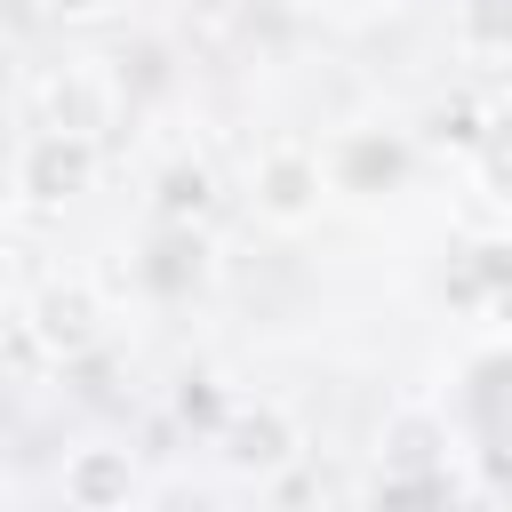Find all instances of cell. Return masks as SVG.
<instances>
[{"label": "cell", "mask_w": 512, "mask_h": 512, "mask_svg": "<svg viewBox=\"0 0 512 512\" xmlns=\"http://www.w3.org/2000/svg\"><path fill=\"white\" fill-rule=\"evenodd\" d=\"M256 184H264V208L296 224V216L312 208V192H320V168H312L304 152H288V144H280V152H264V176H256Z\"/></svg>", "instance_id": "obj_1"}, {"label": "cell", "mask_w": 512, "mask_h": 512, "mask_svg": "<svg viewBox=\"0 0 512 512\" xmlns=\"http://www.w3.org/2000/svg\"><path fill=\"white\" fill-rule=\"evenodd\" d=\"M56 16H88V8H104V0H48Z\"/></svg>", "instance_id": "obj_2"}]
</instances>
